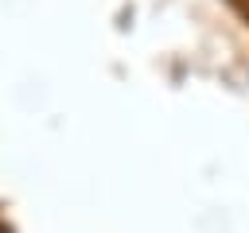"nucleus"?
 <instances>
[{"instance_id":"f257e3e1","label":"nucleus","mask_w":249,"mask_h":233,"mask_svg":"<svg viewBox=\"0 0 249 233\" xmlns=\"http://www.w3.org/2000/svg\"><path fill=\"white\" fill-rule=\"evenodd\" d=\"M0 233H12V229H4V225H0Z\"/></svg>"}]
</instances>
